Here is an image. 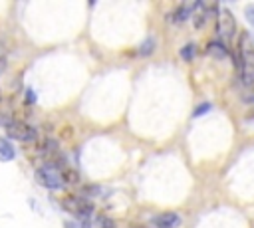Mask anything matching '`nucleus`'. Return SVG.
I'll list each match as a JSON object with an SVG mask.
<instances>
[{
  "instance_id": "obj_12",
  "label": "nucleus",
  "mask_w": 254,
  "mask_h": 228,
  "mask_svg": "<svg viewBox=\"0 0 254 228\" xmlns=\"http://www.w3.org/2000/svg\"><path fill=\"white\" fill-rule=\"evenodd\" d=\"M192 54H194V46H192V44H189V46H185V48L181 50V57H185V59H190Z\"/></svg>"
},
{
  "instance_id": "obj_1",
  "label": "nucleus",
  "mask_w": 254,
  "mask_h": 228,
  "mask_svg": "<svg viewBox=\"0 0 254 228\" xmlns=\"http://www.w3.org/2000/svg\"><path fill=\"white\" fill-rule=\"evenodd\" d=\"M236 48V69L240 71V79L246 87L254 85V46L246 34L240 36Z\"/></svg>"
},
{
  "instance_id": "obj_10",
  "label": "nucleus",
  "mask_w": 254,
  "mask_h": 228,
  "mask_svg": "<svg viewBox=\"0 0 254 228\" xmlns=\"http://www.w3.org/2000/svg\"><path fill=\"white\" fill-rule=\"evenodd\" d=\"M206 52H208L210 56L218 57V59H220V57H226V56H228V48H226V46H224L222 42H218V40H216V42H212V44L208 46V50H206Z\"/></svg>"
},
{
  "instance_id": "obj_11",
  "label": "nucleus",
  "mask_w": 254,
  "mask_h": 228,
  "mask_svg": "<svg viewBox=\"0 0 254 228\" xmlns=\"http://www.w3.org/2000/svg\"><path fill=\"white\" fill-rule=\"evenodd\" d=\"M153 50H155V40H153V38H147V40L141 44V50H139V54L147 56V54H153Z\"/></svg>"
},
{
  "instance_id": "obj_14",
  "label": "nucleus",
  "mask_w": 254,
  "mask_h": 228,
  "mask_svg": "<svg viewBox=\"0 0 254 228\" xmlns=\"http://www.w3.org/2000/svg\"><path fill=\"white\" fill-rule=\"evenodd\" d=\"M244 14H246V20L254 26V4H248V6L244 8Z\"/></svg>"
},
{
  "instance_id": "obj_2",
  "label": "nucleus",
  "mask_w": 254,
  "mask_h": 228,
  "mask_svg": "<svg viewBox=\"0 0 254 228\" xmlns=\"http://www.w3.org/2000/svg\"><path fill=\"white\" fill-rule=\"evenodd\" d=\"M236 32V20L234 14L228 8H222L218 12V22H216V34H218V42H222L226 48L230 44V40L234 38Z\"/></svg>"
},
{
  "instance_id": "obj_9",
  "label": "nucleus",
  "mask_w": 254,
  "mask_h": 228,
  "mask_svg": "<svg viewBox=\"0 0 254 228\" xmlns=\"http://www.w3.org/2000/svg\"><path fill=\"white\" fill-rule=\"evenodd\" d=\"M192 12H194V4H183V6L177 8L173 18H175V22H185L189 16H192Z\"/></svg>"
},
{
  "instance_id": "obj_8",
  "label": "nucleus",
  "mask_w": 254,
  "mask_h": 228,
  "mask_svg": "<svg viewBox=\"0 0 254 228\" xmlns=\"http://www.w3.org/2000/svg\"><path fill=\"white\" fill-rule=\"evenodd\" d=\"M60 176H62V182H64V184H75V182L79 180L77 171L71 169V167H64V169L60 171Z\"/></svg>"
},
{
  "instance_id": "obj_3",
  "label": "nucleus",
  "mask_w": 254,
  "mask_h": 228,
  "mask_svg": "<svg viewBox=\"0 0 254 228\" xmlns=\"http://www.w3.org/2000/svg\"><path fill=\"white\" fill-rule=\"evenodd\" d=\"M4 129H6V135L12 137V139H16V141H24L26 143V141H34L36 139L34 127H30L24 121H14V119L4 121Z\"/></svg>"
},
{
  "instance_id": "obj_7",
  "label": "nucleus",
  "mask_w": 254,
  "mask_h": 228,
  "mask_svg": "<svg viewBox=\"0 0 254 228\" xmlns=\"http://www.w3.org/2000/svg\"><path fill=\"white\" fill-rule=\"evenodd\" d=\"M16 157V151L12 147V143L8 141V137H0V161H12Z\"/></svg>"
},
{
  "instance_id": "obj_6",
  "label": "nucleus",
  "mask_w": 254,
  "mask_h": 228,
  "mask_svg": "<svg viewBox=\"0 0 254 228\" xmlns=\"http://www.w3.org/2000/svg\"><path fill=\"white\" fill-rule=\"evenodd\" d=\"M155 228H177L181 226V216L175 212H161L153 218Z\"/></svg>"
},
{
  "instance_id": "obj_4",
  "label": "nucleus",
  "mask_w": 254,
  "mask_h": 228,
  "mask_svg": "<svg viewBox=\"0 0 254 228\" xmlns=\"http://www.w3.org/2000/svg\"><path fill=\"white\" fill-rule=\"evenodd\" d=\"M36 180H38L42 186L52 188V190H58V188L64 186L62 176H60V171H58V169H52V167H46V165L36 171Z\"/></svg>"
},
{
  "instance_id": "obj_13",
  "label": "nucleus",
  "mask_w": 254,
  "mask_h": 228,
  "mask_svg": "<svg viewBox=\"0 0 254 228\" xmlns=\"http://www.w3.org/2000/svg\"><path fill=\"white\" fill-rule=\"evenodd\" d=\"M208 111H210V103H202V105H198V107L194 109L192 117H200V115H204V113H208Z\"/></svg>"
},
{
  "instance_id": "obj_5",
  "label": "nucleus",
  "mask_w": 254,
  "mask_h": 228,
  "mask_svg": "<svg viewBox=\"0 0 254 228\" xmlns=\"http://www.w3.org/2000/svg\"><path fill=\"white\" fill-rule=\"evenodd\" d=\"M62 204H64V208L67 212L77 214V216H87L91 212V208H93L89 200H85L83 196H77V194H65L62 198Z\"/></svg>"
}]
</instances>
